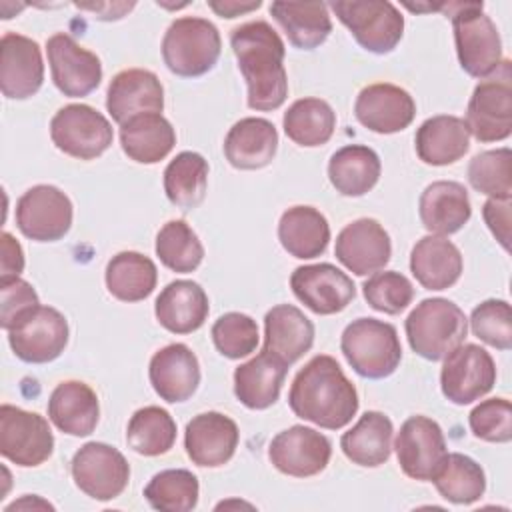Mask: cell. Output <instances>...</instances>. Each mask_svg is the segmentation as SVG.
I'll return each mask as SVG.
<instances>
[{
  "label": "cell",
  "instance_id": "cell-1",
  "mask_svg": "<svg viewBox=\"0 0 512 512\" xmlns=\"http://www.w3.org/2000/svg\"><path fill=\"white\" fill-rule=\"evenodd\" d=\"M230 46L248 86V108L270 112L280 108L288 96L284 68V42L264 20L240 24L230 34Z\"/></svg>",
  "mask_w": 512,
  "mask_h": 512
},
{
  "label": "cell",
  "instance_id": "cell-2",
  "mask_svg": "<svg viewBox=\"0 0 512 512\" xmlns=\"http://www.w3.org/2000/svg\"><path fill=\"white\" fill-rule=\"evenodd\" d=\"M288 404L298 418L340 430L358 412V392L332 356L318 354L294 376Z\"/></svg>",
  "mask_w": 512,
  "mask_h": 512
},
{
  "label": "cell",
  "instance_id": "cell-3",
  "mask_svg": "<svg viewBox=\"0 0 512 512\" xmlns=\"http://www.w3.org/2000/svg\"><path fill=\"white\" fill-rule=\"evenodd\" d=\"M406 338L410 348L426 360H444L468 334V320L460 306L446 298H426L408 314Z\"/></svg>",
  "mask_w": 512,
  "mask_h": 512
},
{
  "label": "cell",
  "instance_id": "cell-4",
  "mask_svg": "<svg viewBox=\"0 0 512 512\" xmlns=\"http://www.w3.org/2000/svg\"><path fill=\"white\" fill-rule=\"evenodd\" d=\"M340 350L352 370L370 380L394 374L402 360L396 328L378 318L352 320L342 332Z\"/></svg>",
  "mask_w": 512,
  "mask_h": 512
},
{
  "label": "cell",
  "instance_id": "cell-5",
  "mask_svg": "<svg viewBox=\"0 0 512 512\" xmlns=\"http://www.w3.org/2000/svg\"><path fill=\"white\" fill-rule=\"evenodd\" d=\"M222 50L218 28L196 16L176 18L162 38V58L166 68L182 78H196L210 72Z\"/></svg>",
  "mask_w": 512,
  "mask_h": 512
},
{
  "label": "cell",
  "instance_id": "cell-6",
  "mask_svg": "<svg viewBox=\"0 0 512 512\" xmlns=\"http://www.w3.org/2000/svg\"><path fill=\"white\" fill-rule=\"evenodd\" d=\"M450 8L462 70L474 78H488L502 62V42L496 24L482 12V2H456Z\"/></svg>",
  "mask_w": 512,
  "mask_h": 512
},
{
  "label": "cell",
  "instance_id": "cell-7",
  "mask_svg": "<svg viewBox=\"0 0 512 512\" xmlns=\"http://www.w3.org/2000/svg\"><path fill=\"white\" fill-rule=\"evenodd\" d=\"M464 122L478 142H500L512 134L510 60H502L496 72L482 78L474 88Z\"/></svg>",
  "mask_w": 512,
  "mask_h": 512
},
{
  "label": "cell",
  "instance_id": "cell-8",
  "mask_svg": "<svg viewBox=\"0 0 512 512\" xmlns=\"http://www.w3.org/2000/svg\"><path fill=\"white\" fill-rule=\"evenodd\" d=\"M354 40L372 54L392 52L404 34V16L386 0H338L328 4Z\"/></svg>",
  "mask_w": 512,
  "mask_h": 512
},
{
  "label": "cell",
  "instance_id": "cell-9",
  "mask_svg": "<svg viewBox=\"0 0 512 512\" xmlns=\"http://www.w3.org/2000/svg\"><path fill=\"white\" fill-rule=\"evenodd\" d=\"M50 138L54 146L78 160L102 156L114 140L108 118L88 104L62 106L50 120Z\"/></svg>",
  "mask_w": 512,
  "mask_h": 512
},
{
  "label": "cell",
  "instance_id": "cell-10",
  "mask_svg": "<svg viewBox=\"0 0 512 512\" xmlns=\"http://www.w3.org/2000/svg\"><path fill=\"white\" fill-rule=\"evenodd\" d=\"M8 344L22 362H52L68 344V322L56 308L38 304L14 322L8 330Z\"/></svg>",
  "mask_w": 512,
  "mask_h": 512
},
{
  "label": "cell",
  "instance_id": "cell-11",
  "mask_svg": "<svg viewBox=\"0 0 512 512\" xmlns=\"http://www.w3.org/2000/svg\"><path fill=\"white\" fill-rule=\"evenodd\" d=\"M0 452L16 466H40L54 452L48 420L12 404L0 406Z\"/></svg>",
  "mask_w": 512,
  "mask_h": 512
},
{
  "label": "cell",
  "instance_id": "cell-12",
  "mask_svg": "<svg viewBox=\"0 0 512 512\" xmlns=\"http://www.w3.org/2000/svg\"><path fill=\"white\" fill-rule=\"evenodd\" d=\"M70 472L74 484L94 500L118 498L130 480V466L124 454L104 442H86L72 456Z\"/></svg>",
  "mask_w": 512,
  "mask_h": 512
},
{
  "label": "cell",
  "instance_id": "cell-13",
  "mask_svg": "<svg viewBox=\"0 0 512 512\" xmlns=\"http://www.w3.org/2000/svg\"><path fill=\"white\" fill-rule=\"evenodd\" d=\"M72 202L56 186L38 184L28 188L16 202L18 230L36 242H56L72 226Z\"/></svg>",
  "mask_w": 512,
  "mask_h": 512
},
{
  "label": "cell",
  "instance_id": "cell-14",
  "mask_svg": "<svg viewBox=\"0 0 512 512\" xmlns=\"http://www.w3.org/2000/svg\"><path fill=\"white\" fill-rule=\"evenodd\" d=\"M496 384V364L492 356L478 344H460L442 364V394L458 404H472L488 394Z\"/></svg>",
  "mask_w": 512,
  "mask_h": 512
},
{
  "label": "cell",
  "instance_id": "cell-15",
  "mask_svg": "<svg viewBox=\"0 0 512 512\" xmlns=\"http://www.w3.org/2000/svg\"><path fill=\"white\" fill-rule=\"evenodd\" d=\"M396 456L402 472L414 480H432L448 450L440 424L428 416H410L396 434Z\"/></svg>",
  "mask_w": 512,
  "mask_h": 512
},
{
  "label": "cell",
  "instance_id": "cell-16",
  "mask_svg": "<svg viewBox=\"0 0 512 512\" xmlns=\"http://www.w3.org/2000/svg\"><path fill=\"white\" fill-rule=\"evenodd\" d=\"M48 64L54 86L68 98H82L94 92L102 80L100 58L80 46L70 34L58 32L46 42Z\"/></svg>",
  "mask_w": 512,
  "mask_h": 512
},
{
  "label": "cell",
  "instance_id": "cell-17",
  "mask_svg": "<svg viewBox=\"0 0 512 512\" xmlns=\"http://www.w3.org/2000/svg\"><path fill=\"white\" fill-rule=\"evenodd\" d=\"M330 456V440L318 430L300 424L278 432L268 446V458L274 468L294 478L320 474L328 466Z\"/></svg>",
  "mask_w": 512,
  "mask_h": 512
},
{
  "label": "cell",
  "instance_id": "cell-18",
  "mask_svg": "<svg viewBox=\"0 0 512 512\" xmlns=\"http://www.w3.org/2000/svg\"><path fill=\"white\" fill-rule=\"evenodd\" d=\"M290 288L308 310L320 316L342 312L356 296L352 278L328 262L298 266L290 276Z\"/></svg>",
  "mask_w": 512,
  "mask_h": 512
},
{
  "label": "cell",
  "instance_id": "cell-19",
  "mask_svg": "<svg viewBox=\"0 0 512 512\" xmlns=\"http://www.w3.org/2000/svg\"><path fill=\"white\" fill-rule=\"evenodd\" d=\"M336 260L356 276L382 270L392 256V242L384 226L374 218H358L336 236Z\"/></svg>",
  "mask_w": 512,
  "mask_h": 512
},
{
  "label": "cell",
  "instance_id": "cell-20",
  "mask_svg": "<svg viewBox=\"0 0 512 512\" xmlns=\"http://www.w3.org/2000/svg\"><path fill=\"white\" fill-rule=\"evenodd\" d=\"M44 82V62L36 40L6 32L0 40V90L10 100L34 96Z\"/></svg>",
  "mask_w": 512,
  "mask_h": 512
},
{
  "label": "cell",
  "instance_id": "cell-21",
  "mask_svg": "<svg viewBox=\"0 0 512 512\" xmlns=\"http://www.w3.org/2000/svg\"><path fill=\"white\" fill-rule=\"evenodd\" d=\"M354 114L364 128L376 134H394L412 124L416 102L404 88L380 82L360 90L354 102Z\"/></svg>",
  "mask_w": 512,
  "mask_h": 512
},
{
  "label": "cell",
  "instance_id": "cell-22",
  "mask_svg": "<svg viewBox=\"0 0 512 512\" xmlns=\"http://www.w3.org/2000/svg\"><path fill=\"white\" fill-rule=\"evenodd\" d=\"M240 432L236 422L222 412H202L186 424L184 448L188 458L202 468L224 466L236 452Z\"/></svg>",
  "mask_w": 512,
  "mask_h": 512
},
{
  "label": "cell",
  "instance_id": "cell-23",
  "mask_svg": "<svg viewBox=\"0 0 512 512\" xmlns=\"http://www.w3.org/2000/svg\"><path fill=\"white\" fill-rule=\"evenodd\" d=\"M164 108V88L158 76L144 68H128L118 72L106 92V110L116 124H126L134 116Z\"/></svg>",
  "mask_w": 512,
  "mask_h": 512
},
{
  "label": "cell",
  "instance_id": "cell-24",
  "mask_svg": "<svg viewBox=\"0 0 512 512\" xmlns=\"http://www.w3.org/2000/svg\"><path fill=\"white\" fill-rule=\"evenodd\" d=\"M148 378L154 392L170 402H186L200 384V364L196 354L180 342L154 352L148 366Z\"/></svg>",
  "mask_w": 512,
  "mask_h": 512
},
{
  "label": "cell",
  "instance_id": "cell-25",
  "mask_svg": "<svg viewBox=\"0 0 512 512\" xmlns=\"http://www.w3.org/2000/svg\"><path fill=\"white\" fill-rule=\"evenodd\" d=\"M418 214L430 234H454L472 216L468 190L454 180H436L420 194Z\"/></svg>",
  "mask_w": 512,
  "mask_h": 512
},
{
  "label": "cell",
  "instance_id": "cell-26",
  "mask_svg": "<svg viewBox=\"0 0 512 512\" xmlns=\"http://www.w3.org/2000/svg\"><path fill=\"white\" fill-rule=\"evenodd\" d=\"M314 344V324L292 304H278L264 316V350L286 366L300 360Z\"/></svg>",
  "mask_w": 512,
  "mask_h": 512
},
{
  "label": "cell",
  "instance_id": "cell-27",
  "mask_svg": "<svg viewBox=\"0 0 512 512\" xmlns=\"http://www.w3.org/2000/svg\"><path fill=\"white\" fill-rule=\"evenodd\" d=\"M210 312L208 296L198 282L174 280L158 294L154 314L162 328L172 334H190L198 330Z\"/></svg>",
  "mask_w": 512,
  "mask_h": 512
},
{
  "label": "cell",
  "instance_id": "cell-28",
  "mask_svg": "<svg viewBox=\"0 0 512 512\" xmlns=\"http://www.w3.org/2000/svg\"><path fill=\"white\" fill-rule=\"evenodd\" d=\"M278 150V130L266 118L248 116L238 120L224 138L226 160L238 170L268 166Z\"/></svg>",
  "mask_w": 512,
  "mask_h": 512
},
{
  "label": "cell",
  "instance_id": "cell-29",
  "mask_svg": "<svg viewBox=\"0 0 512 512\" xmlns=\"http://www.w3.org/2000/svg\"><path fill=\"white\" fill-rule=\"evenodd\" d=\"M462 254L444 236L428 234L410 252V272L426 290H446L462 276Z\"/></svg>",
  "mask_w": 512,
  "mask_h": 512
},
{
  "label": "cell",
  "instance_id": "cell-30",
  "mask_svg": "<svg viewBox=\"0 0 512 512\" xmlns=\"http://www.w3.org/2000/svg\"><path fill=\"white\" fill-rule=\"evenodd\" d=\"M48 418L64 434L88 436L100 418L98 396L86 382H60L48 398Z\"/></svg>",
  "mask_w": 512,
  "mask_h": 512
},
{
  "label": "cell",
  "instance_id": "cell-31",
  "mask_svg": "<svg viewBox=\"0 0 512 512\" xmlns=\"http://www.w3.org/2000/svg\"><path fill=\"white\" fill-rule=\"evenodd\" d=\"M288 366L262 350L234 370V394L250 410H266L276 404Z\"/></svg>",
  "mask_w": 512,
  "mask_h": 512
},
{
  "label": "cell",
  "instance_id": "cell-32",
  "mask_svg": "<svg viewBox=\"0 0 512 512\" xmlns=\"http://www.w3.org/2000/svg\"><path fill=\"white\" fill-rule=\"evenodd\" d=\"M416 154L424 164L448 166L458 162L470 148V132L464 118L438 114L420 124L414 138Z\"/></svg>",
  "mask_w": 512,
  "mask_h": 512
},
{
  "label": "cell",
  "instance_id": "cell-33",
  "mask_svg": "<svg viewBox=\"0 0 512 512\" xmlns=\"http://www.w3.org/2000/svg\"><path fill=\"white\" fill-rule=\"evenodd\" d=\"M278 240L290 256L310 260L326 252L330 226L326 216L314 206H292L280 216Z\"/></svg>",
  "mask_w": 512,
  "mask_h": 512
},
{
  "label": "cell",
  "instance_id": "cell-34",
  "mask_svg": "<svg viewBox=\"0 0 512 512\" xmlns=\"http://www.w3.org/2000/svg\"><path fill=\"white\" fill-rule=\"evenodd\" d=\"M392 434V420L378 410H368L348 432L342 434L340 448L352 464L376 468L390 458Z\"/></svg>",
  "mask_w": 512,
  "mask_h": 512
},
{
  "label": "cell",
  "instance_id": "cell-35",
  "mask_svg": "<svg viewBox=\"0 0 512 512\" xmlns=\"http://www.w3.org/2000/svg\"><path fill=\"white\" fill-rule=\"evenodd\" d=\"M270 14L280 24L288 42L300 50H314L332 32L328 4L324 2H272Z\"/></svg>",
  "mask_w": 512,
  "mask_h": 512
},
{
  "label": "cell",
  "instance_id": "cell-36",
  "mask_svg": "<svg viewBox=\"0 0 512 512\" xmlns=\"http://www.w3.org/2000/svg\"><path fill=\"white\" fill-rule=\"evenodd\" d=\"M174 144L176 130L162 114H140L120 126V146L124 154L138 164H156L164 160Z\"/></svg>",
  "mask_w": 512,
  "mask_h": 512
},
{
  "label": "cell",
  "instance_id": "cell-37",
  "mask_svg": "<svg viewBox=\"0 0 512 512\" xmlns=\"http://www.w3.org/2000/svg\"><path fill=\"white\" fill-rule=\"evenodd\" d=\"M380 158L364 144H348L336 150L328 162L330 184L342 196L358 198L370 192L380 178Z\"/></svg>",
  "mask_w": 512,
  "mask_h": 512
},
{
  "label": "cell",
  "instance_id": "cell-38",
  "mask_svg": "<svg viewBox=\"0 0 512 512\" xmlns=\"http://www.w3.org/2000/svg\"><path fill=\"white\" fill-rule=\"evenodd\" d=\"M106 288L120 302H140L148 298L158 280L156 264L134 250L118 252L106 266Z\"/></svg>",
  "mask_w": 512,
  "mask_h": 512
},
{
  "label": "cell",
  "instance_id": "cell-39",
  "mask_svg": "<svg viewBox=\"0 0 512 512\" xmlns=\"http://www.w3.org/2000/svg\"><path fill=\"white\" fill-rule=\"evenodd\" d=\"M166 198L180 210L202 204L208 190V162L198 152H180L164 168Z\"/></svg>",
  "mask_w": 512,
  "mask_h": 512
},
{
  "label": "cell",
  "instance_id": "cell-40",
  "mask_svg": "<svg viewBox=\"0 0 512 512\" xmlns=\"http://www.w3.org/2000/svg\"><path fill=\"white\" fill-rule=\"evenodd\" d=\"M282 126L286 136L304 148L326 144L336 128V112L326 100L300 98L284 112Z\"/></svg>",
  "mask_w": 512,
  "mask_h": 512
},
{
  "label": "cell",
  "instance_id": "cell-41",
  "mask_svg": "<svg viewBox=\"0 0 512 512\" xmlns=\"http://www.w3.org/2000/svg\"><path fill=\"white\" fill-rule=\"evenodd\" d=\"M440 496L452 504H472L484 496L486 476L482 466L466 454H446L432 478Z\"/></svg>",
  "mask_w": 512,
  "mask_h": 512
},
{
  "label": "cell",
  "instance_id": "cell-42",
  "mask_svg": "<svg viewBox=\"0 0 512 512\" xmlns=\"http://www.w3.org/2000/svg\"><path fill=\"white\" fill-rule=\"evenodd\" d=\"M126 442L142 456L166 454L176 442V422L168 410L160 406H144L128 420Z\"/></svg>",
  "mask_w": 512,
  "mask_h": 512
},
{
  "label": "cell",
  "instance_id": "cell-43",
  "mask_svg": "<svg viewBox=\"0 0 512 512\" xmlns=\"http://www.w3.org/2000/svg\"><path fill=\"white\" fill-rule=\"evenodd\" d=\"M198 478L186 468H170L154 474L144 488L148 504L162 512H190L198 504Z\"/></svg>",
  "mask_w": 512,
  "mask_h": 512
},
{
  "label": "cell",
  "instance_id": "cell-44",
  "mask_svg": "<svg viewBox=\"0 0 512 512\" xmlns=\"http://www.w3.org/2000/svg\"><path fill=\"white\" fill-rule=\"evenodd\" d=\"M156 256L168 270L188 274L202 264L204 246L184 220H170L156 234Z\"/></svg>",
  "mask_w": 512,
  "mask_h": 512
},
{
  "label": "cell",
  "instance_id": "cell-45",
  "mask_svg": "<svg viewBox=\"0 0 512 512\" xmlns=\"http://www.w3.org/2000/svg\"><path fill=\"white\" fill-rule=\"evenodd\" d=\"M468 182L490 198H512V152L496 148L476 154L468 164Z\"/></svg>",
  "mask_w": 512,
  "mask_h": 512
},
{
  "label": "cell",
  "instance_id": "cell-46",
  "mask_svg": "<svg viewBox=\"0 0 512 512\" xmlns=\"http://www.w3.org/2000/svg\"><path fill=\"white\" fill-rule=\"evenodd\" d=\"M258 338L256 320L242 312H226L212 324V342L216 350L230 360L252 354L258 346Z\"/></svg>",
  "mask_w": 512,
  "mask_h": 512
},
{
  "label": "cell",
  "instance_id": "cell-47",
  "mask_svg": "<svg viewBox=\"0 0 512 512\" xmlns=\"http://www.w3.org/2000/svg\"><path fill=\"white\" fill-rule=\"evenodd\" d=\"M362 292L370 308L384 314H400L414 298L412 282L396 270L374 272L362 284Z\"/></svg>",
  "mask_w": 512,
  "mask_h": 512
},
{
  "label": "cell",
  "instance_id": "cell-48",
  "mask_svg": "<svg viewBox=\"0 0 512 512\" xmlns=\"http://www.w3.org/2000/svg\"><path fill=\"white\" fill-rule=\"evenodd\" d=\"M470 328L476 338L498 350L512 348V312L506 300H484L470 314Z\"/></svg>",
  "mask_w": 512,
  "mask_h": 512
},
{
  "label": "cell",
  "instance_id": "cell-49",
  "mask_svg": "<svg viewBox=\"0 0 512 512\" xmlns=\"http://www.w3.org/2000/svg\"><path fill=\"white\" fill-rule=\"evenodd\" d=\"M470 430L484 442H510L512 440V406L506 398H488L474 406L468 416Z\"/></svg>",
  "mask_w": 512,
  "mask_h": 512
},
{
  "label": "cell",
  "instance_id": "cell-50",
  "mask_svg": "<svg viewBox=\"0 0 512 512\" xmlns=\"http://www.w3.org/2000/svg\"><path fill=\"white\" fill-rule=\"evenodd\" d=\"M38 294L30 282L18 278L0 280V326L8 332L14 322L28 312L30 308L38 306Z\"/></svg>",
  "mask_w": 512,
  "mask_h": 512
},
{
  "label": "cell",
  "instance_id": "cell-51",
  "mask_svg": "<svg viewBox=\"0 0 512 512\" xmlns=\"http://www.w3.org/2000/svg\"><path fill=\"white\" fill-rule=\"evenodd\" d=\"M510 206V198H488L482 206L484 222L504 250L510 248Z\"/></svg>",
  "mask_w": 512,
  "mask_h": 512
},
{
  "label": "cell",
  "instance_id": "cell-52",
  "mask_svg": "<svg viewBox=\"0 0 512 512\" xmlns=\"http://www.w3.org/2000/svg\"><path fill=\"white\" fill-rule=\"evenodd\" d=\"M0 254H2L0 280L18 278L20 272L24 270V252H22L20 242L10 232H2V236H0Z\"/></svg>",
  "mask_w": 512,
  "mask_h": 512
},
{
  "label": "cell",
  "instance_id": "cell-53",
  "mask_svg": "<svg viewBox=\"0 0 512 512\" xmlns=\"http://www.w3.org/2000/svg\"><path fill=\"white\" fill-rule=\"evenodd\" d=\"M136 4L134 2H96V4H76L80 10H90L100 20H118L126 12H130Z\"/></svg>",
  "mask_w": 512,
  "mask_h": 512
},
{
  "label": "cell",
  "instance_id": "cell-54",
  "mask_svg": "<svg viewBox=\"0 0 512 512\" xmlns=\"http://www.w3.org/2000/svg\"><path fill=\"white\" fill-rule=\"evenodd\" d=\"M260 4H262L260 0L250 2V4H240V2H232V0L208 2V6H210L216 14H220L222 18H236V16H240V14H246V12H250V10L260 8Z\"/></svg>",
  "mask_w": 512,
  "mask_h": 512
},
{
  "label": "cell",
  "instance_id": "cell-55",
  "mask_svg": "<svg viewBox=\"0 0 512 512\" xmlns=\"http://www.w3.org/2000/svg\"><path fill=\"white\" fill-rule=\"evenodd\" d=\"M36 508V506H40V508H48V510H54V506L52 504H48V502H44V500H40V498H32L30 500V494H26L22 500H18V502H12L10 506H6V512H12V510H16V508Z\"/></svg>",
  "mask_w": 512,
  "mask_h": 512
}]
</instances>
